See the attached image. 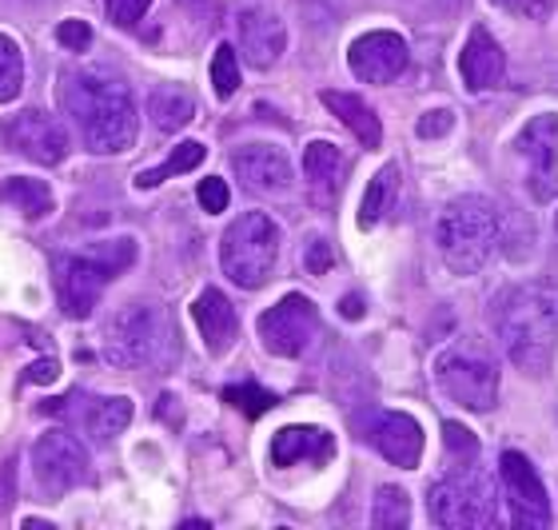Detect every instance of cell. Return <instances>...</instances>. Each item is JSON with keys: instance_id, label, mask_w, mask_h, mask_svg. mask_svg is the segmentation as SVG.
<instances>
[{"instance_id": "29", "label": "cell", "mask_w": 558, "mask_h": 530, "mask_svg": "<svg viewBox=\"0 0 558 530\" xmlns=\"http://www.w3.org/2000/svg\"><path fill=\"white\" fill-rule=\"evenodd\" d=\"M24 88V57L12 36L0 33V105H12Z\"/></svg>"}, {"instance_id": "37", "label": "cell", "mask_w": 558, "mask_h": 530, "mask_svg": "<svg viewBox=\"0 0 558 530\" xmlns=\"http://www.w3.org/2000/svg\"><path fill=\"white\" fill-rule=\"evenodd\" d=\"M105 4H108V16H112L117 24H124V28H129V24H136L140 16L148 12L151 0H105Z\"/></svg>"}, {"instance_id": "22", "label": "cell", "mask_w": 558, "mask_h": 530, "mask_svg": "<svg viewBox=\"0 0 558 530\" xmlns=\"http://www.w3.org/2000/svg\"><path fill=\"white\" fill-rule=\"evenodd\" d=\"M319 100L331 108V116H339V120L351 128V136L360 140L367 152L384 144V124H379V116H375L372 105H363V96L336 93V88H327V93H319Z\"/></svg>"}, {"instance_id": "8", "label": "cell", "mask_w": 558, "mask_h": 530, "mask_svg": "<svg viewBox=\"0 0 558 530\" xmlns=\"http://www.w3.org/2000/svg\"><path fill=\"white\" fill-rule=\"evenodd\" d=\"M435 380H439L442 395L466 411H490L499 399V368L478 347H447L435 359Z\"/></svg>"}, {"instance_id": "26", "label": "cell", "mask_w": 558, "mask_h": 530, "mask_svg": "<svg viewBox=\"0 0 558 530\" xmlns=\"http://www.w3.org/2000/svg\"><path fill=\"white\" fill-rule=\"evenodd\" d=\"M0 200L12 204L28 219H40L52 212V192H48L45 180H28V176H12L9 184H0Z\"/></svg>"}, {"instance_id": "33", "label": "cell", "mask_w": 558, "mask_h": 530, "mask_svg": "<svg viewBox=\"0 0 558 530\" xmlns=\"http://www.w3.org/2000/svg\"><path fill=\"white\" fill-rule=\"evenodd\" d=\"M196 196H199V208L216 216V212L228 208V200H232V192H228V184H223L220 176H208V180H199V192H196Z\"/></svg>"}, {"instance_id": "6", "label": "cell", "mask_w": 558, "mask_h": 530, "mask_svg": "<svg viewBox=\"0 0 558 530\" xmlns=\"http://www.w3.org/2000/svg\"><path fill=\"white\" fill-rule=\"evenodd\" d=\"M430 519L447 530H466V527H495L499 510H495V486H490L487 471L471 462H454L447 479L430 486L427 495Z\"/></svg>"}, {"instance_id": "21", "label": "cell", "mask_w": 558, "mask_h": 530, "mask_svg": "<svg viewBox=\"0 0 558 530\" xmlns=\"http://www.w3.org/2000/svg\"><path fill=\"white\" fill-rule=\"evenodd\" d=\"M336 455V438L324 426H283L271 438V462L295 467V462H327Z\"/></svg>"}, {"instance_id": "18", "label": "cell", "mask_w": 558, "mask_h": 530, "mask_svg": "<svg viewBox=\"0 0 558 530\" xmlns=\"http://www.w3.org/2000/svg\"><path fill=\"white\" fill-rule=\"evenodd\" d=\"M459 72H463V84L471 93H487V88H499L502 84L507 60H502L499 40L487 28H475V33L466 36L463 52H459Z\"/></svg>"}, {"instance_id": "2", "label": "cell", "mask_w": 558, "mask_h": 530, "mask_svg": "<svg viewBox=\"0 0 558 530\" xmlns=\"http://www.w3.org/2000/svg\"><path fill=\"white\" fill-rule=\"evenodd\" d=\"M499 335L514 368L543 375L558 339V291L550 284H519L499 300Z\"/></svg>"}, {"instance_id": "36", "label": "cell", "mask_w": 558, "mask_h": 530, "mask_svg": "<svg viewBox=\"0 0 558 530\" xmlns=\"http://www.w3.org/2000/svg\"><path fill=\"white\" fill-rule=\"evenodd\" d=\"M490 4L507 9L511 16H531V21H543L555 12V0H490Z\"/></svg>"}, {"instance_id": "41", "label": "cell", "mask_w": 558, "mask_h": 530, "mask_svg": "<svg viewBox=\"0 0 558 530\" xmlns=\"http://www.w3.org/2000/svg\"><path fill=\"white\" fill-rule=\"evenodd\" d=\"M339 312H343V320H360V315H363V300H360V296H343Z\"/></svg>"}, {"instance_id": "1", "label": "cell", "mask_w": 558, "mask_h": 530, "mask_svg": "<svg viewBox=\"0 0 558 530\" xmlns=\"http://www.w3.org/2000/svg\"><path fill=\"white\" fill-rule=\"evenodd\" d=\"M60 105L76 120L84 144L100 156H117L136 140V108L129 84L105 72H69L60 76Z\"/></svg>"}, {"instance_id": "9", "label": "cell", "mask_w": 558, "mask_h": 530, "mask_svg": "<svg viewBox=\"0 0 558 530\" xmlns=\"http://www.w3.org/2000/svg\"><path fill=\"white\" fill-rule=\"evenodd\" d=\"M33 474L48 498L69 495L88 479V450L69 431H45L33 443Z\"/></svg>"}, {"instance_id": "20", "label": "cell", "mask_w": 558, "mask_h": 530, "mask_svg": "<svg viewBox=\"0 0 558 530\" xmlns=\"http://www.w3.org/2000/svg\"><path fill=\"white\" fill-rule=\"evenodd\" d=\"M192 320H196V327H199V335H204V344H208L211 356H223V351L235 344L240 315H235V308L228 303L223 291H216V288L199 291V300L192 303Z\"/></svg>"}, {"instance_id": "30", "label": "cell", "mask_w": 558, "mask_h": 530, "mask_svg": "<svg viewBox=\"0 0 558 530\" xmlns=\"http://www.w3.org/2000/svg\"><path fill=\"white\" fill-rule=\"evenodd\" d=\"M211 88L220 100H232L235 88H240V60H235L232 45H216V57H211Z\"/></svg>"}, {"instance_id": "3", "label": "cell", "mask_w": 558, "mask_h": 530, "mask_svg": "<svg viewBox=\"0 0 558 530\" xmlns=\"http://www.w3.org/2000/svg\"><path fill=\"white\" fill-rule=\"evenodd\" d=\"M136 264V240L117 236V240H100L88 252H72L57 260V291H60V312L69 320H88L93 308L100 303V291Z\"/></svg>"}, {"instance_id": "32", "label": "cell", "mask_w": 558, "mask_h": 530, "mask_svg": "<svg viewBox=\"0 0 558 530\" xmlns=\"http://www.w3.org/2000/svg\"><path fill=\"white\" fill-rule=\"evenodd\" d=\"M442 443H447V462H471V459H478V443H475V435L466 431V426H459V423H442Z\"/></svg>"}, {"instance_id": "19", "label": "cell", "mask_w": 558, "mask_h": 530, "mask_svg": "<svg viewBox=\"0 0 558 530\" xmlns=\"http://www.w3.org/2000/svg\"><path fill=\"white\" fill-rule=\"evenodd\" d=\"M303 176H307V188H312V200L319 208L336 204V196L343 192V180H348V160L336 144L327 140H312L303 148Z\"/></svg>"}, {"instance_id": "14", "label": "cell", "mask_w": 558, "mask_h": 530, "mask_svg": "<svg viewBox=\"0 0 558 530\" xmlns=\"http://www.w3.org/2000/svg\"><path fill=\"white\" fill-rule=\"evenodd\" d=\"M9 144L21 152L24 160L45 164V168H52V164H60L69 156V136H64V128L57 124V116L36 112V108H28V112H21L12 120Z\"/></svg>"}, {"instance_id": "25", "label": "cell", "mask_w": 558, "mask_h": 530, "mask_svg": "<svg viewBox=\"0 0 558 530\" xmlns=\"http://www.w3.org/2000/svg\"><path fill=\"white\" fill-rule=\"evenodd\" d=\"M399 196V168L396 164H387L379 172L372 176V184L363 192V204H360V228H375L379 219L387 216V208L396 204Z\"/></svg>"}, {"instance_id": "15", "label": "cell", "mask_w": 558, "mask_h": 530, "mask_svg": "<svg viewBox=\"0 0 558 530\" xmlns=\"http://www.w3.org/2000/svg\"><path fill=\"white\" fill-rule=\"evenodd\" d=\"M232 168L247 192H259V196H283L291 188V164L276 144H244L232 156Z\"/></svg>"}, {"instance_id": "24", "label": "cell", "mask_w": 558, "mask_h": 530, "mask_svg": "<svg viewBox=\"0 0 558 530\" xmlns=\"http://www.w3.org/2000/svg\"><path fill=\"white\" fill-rule=\"evenodd\" d=\"M132 399H124V395H105V399H93V407H88V415H84V426H88V435L96 438V443H112L117 435H124L132 423Z\"/></svg>"}, {"instance_id": "13", "label": "cell", "mask_w": 558, "mask_h": 530, "mask_svg": "<svg viewBox=\"0 0 558 530\" xmlns=\"http://www.w3.org/2000/svg\"><path fill=\"white\" fill-rule=\"evenodd\" d=\"M519 152L531 164V196L538 204H550L558 192V116H535L519 136Z\"/></svg>"}, {"instance_id": "16", "label": "cell", "mask_w": 558, "mask_h": 530, "mask_svg": "<svg viewBox=\"0 0 558 530\" xmlns=\"http://www.w3.org/2000/svg\"><path fill=\"white\" fill-rule=\"evenodd\" d=\"M367 438H372V447L384 455L387 462H396V467H418V455H423V426L415 423L411 415L403 411H384V415H375L372 426H367Z\"/></svg>"}, {"instance_id": "12", "label": "cell", "mask_w": 558, "mask_h": 530, "mask_svg": "<svg viewBox=\"0 0 558 530\" xmlns=\"http://www.w3.org/2000/svg\"><path fill=\"white\" fill-rule=\"evenodd\" d=\"M408 60H411L408 40H403L399 33H387V28H379V33H363L348 52L351 72H355L363 84L399 81V76L408 72Z\"/></svg>"}, {"instance_id": "27", "label": "cell", "mask_w": 558, "mask_h": 530, "mask_svg": "<svg viewBox=\"0 0 558 530\" xmlns=\"http://www.w3.org/2000/svg\"><path fill=\"white\" fill-rule=\"evenodd\" d=\"M204 156H208V148L199 144V140H184V144H175L172 148V156L160 164V168H148V172H140L136 176V188H160L163 180H172V176H184V172H192V168H199L204 164Z\"/></svg>"}, {"instance_id": "42", "label": "cell", "mask_w": 558, "mask_h": 530, "mask_svg": "<svg viewBox=\"0 0 558 530\" xmlns=\"http://www.w3.org/2000/svg\"><path fill=\"white\" fill-rule=\"evenodd\" d=\"M180 4H187V9H199V4H208V0H180Z\"/></svg>"}, {"instance_id": "31", "label": "cell", "mask_w": 558, "mask_h": 530, "mask_svg": "<svg viewBox=\"0 0 558 530\" xmlns=\"http://www.w3.org/2000/svg\"><path fill=\"white\" fill-rule=\"evenodd\" d=\"M223 403H232V407H240L244 415L259 419L264 411H271V407H276V395H268L264 387H252V383H244V387H228V392H223Z\"/></svg>"}, {"instance_id": "5", "label": "cell", "mask_w": 558, "mask_h": 530, "mask_svg": "<svg viewBox=\"0 0 558 530\" xmlns=\"http://www.w3.org/2000/svg\"><path fill=\"white\" fill-rule=\"evenodd\" d=\"M279 260V228L268 212H244L232 228L223 231L220 243V264L223 276L235 288L256 291L271 279V267Z\"/></svg>"}, {"instance_id": "23", "label": "cell", "mask_w": 558, "mask_h": 530, "mask_svg": "<svg viewBox=\"0 0 558 530\" xmlns=\"http://www.w3.org/2000/svg\"><path fill=\"white\" fill-rule=\"evenodd\" d=\"M148 116L160 132H180V128L192 124L196 100H192V93L180 88V84H160V88L148 96Z\"/></svg>"}, {"instance_id": "11", "label": "cell", "mask_w": 558, "mask_h": 530, "mask_svg": "<svg viewBox=\"0 0 558 530\" xmlns=\"http://www.w3.org/2000/svg\"><path fill=\"white\" fill-rule=\"evenodd\" d=\"M499 471H502V491H507V503H511L514 527H523V530L550 527L547 486H543L538 471L531 467V459H526V455H519V450H502Z\"/></svg>"}, {"instance_id": "34", "label": "cell", "mask_w": 558, "mask_h": 530, "mask_svg": "<svg viewBox=\"0 0 558 530\" xmlns=\"http://www.w3.org/2000/svg\"><path fill=\"white\" fill-rule=\"evenodd\" d=\"M57 40L69 52H88V45H93V28H88V21H64L57 28Z\"/></svg>"}, {"instance_id": "4", "label": "cell", "mask_w": 558, "mask_h": 530, "mask_svg": "<svg viewBox=\"0 0 558 530\" xmlns=\"http://www.w3.org/2000/svg\"><path fill=\"white\" fill-rule=\"evenodd\" d=\"M439 252L451 272L475 276L478 267L490 260V248L499 243V212L483 196H459L451 200L439 216Z\"/></svg>"}, {"instance_id": "10", "label": "cell", "mask_w": 558, "mask_h": 530, "mask_svg": "<svg viewBox=\"0 0 558 530\" xmlns=\"http://www.w3.org/2000/svg\"><path fill=\"white\" fill-rule=\"evenodd\" d=\"M315 332H319V312L307 296H283L276 308L259 315V339L279 359L303 356L312 347Z\"/></svg>"}, {"instance_id": "38", "label": "cell", "mask_w": 558, "mask_h": 530, "mask_svg": "<svg viewBox=\"0 0 558 530\" xmlns=\"http://www.w3.org/2000/svg\"><path fill=\"white\" fill-rule=\"evenodd\" d=\"M303 267H307L312 276H324L327 267H331V243L319 240V236H315V240L307 243V255H303Z\"/></svg>"}, {"instance_id": "28", "label": "cell", "mask_w": 558, "mask_h": 530, "mask_svg": "<svg viewBox=\"0 0 558 530\" xmlns=\"http://www.w3.org/2000/svg\"><path fill=\"white\" fill-rule=\"evenodd\" d=\"M372 522L379 530H403L411 522V498L403 486H379L375 491V510Z\"/></svg>"}, {"instance_id": "40", "label": "cell", "mask_w": 558, "mask_h": 530, "mask_svg": "<svg viewBox=\"0 0 558 530\" xmlns=\"http://www.w3.org/2000/svg\"><path fill=\"white\" fill-rule=\"evenodd\" d=\"M12 483H16V471H12V462L0 467V510L12 503Z\"/></svg>"}, {"instance_id": "35", "label": "cell", "mask_w": 558, "mask_h": 530, "mask_svg": "<svg viewBox=\"0 0 558 530\" xmlns=\"http://www.w3.org/2000/svg\"><path fill=\"white\" fill-rule=\"evenodd\" d=\"M451 128H454V112H451V108H435V112H427L423 120H418L415 132L423 140H439V136H447Z\"/></svg>"}, {"instance_id": "7", "label": "cell", "mask_w": 558, "mask_h": 530, "mask_svg": "<svg viewBox=\"0 0 558 530\" xmlns=\"http://www.w3.org/2000/svg\"><path fill=\"white\" fill-rule=\"evenodd\" d=\"M172 339V323L156 303H129L108 323L105 359L112 368H151L168 359Z\"/></svg>"}, {"instance_id": "39", "label": "cell", "mask_w": 558, "mask_h": 530, "mask_svg": "<svg viewBox=\"0 0 558 530\" xmlns=\"http://www.w3.org/2000/svg\"><path fill=\"white\" fill-rule=\"evenodd\" d=\"M57 375H60V368H57V359H36L33 368H28V383H57Z\"/></svg>"}, {"instance_id": "17", "label": "cell", "mask_w": 558, "mask_h": 530, "mask_svg": "<svg viewBox=\"0 0 558 530\" xmlns=\"http://www.w3.org/2000/svg\"><path fill=\"white\" fill-rule=\"evenodd\" d=\"M240 48L252 69H271L288 48V28L271 9H244L240 12Z\"/></svg>"}]
</instances>
